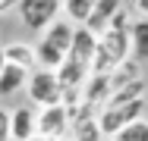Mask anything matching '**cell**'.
Returning a JSON list of instances; mask_svg holds the SVG:
<instances>
[{
    "mask_svg": "<svg viewBox=\"0 0 148 141\" xmlns=\"http://www.w3.org/2000/svg\"><path fill=\"white\" fill-rule=\"evenodd\" d=\"M110 141H148V119H132L126 129H120Z\"/></svg>",
    "mask_w": 148,
    "mask_h": 141,
    "instance_id": "cell-17",
    "label": "cell"
},
{
    "mask_svg": "<svg viewBox=\"0 0 148 141\" xmlns=\"http://www.w3.org/2000/svg\"><path fill=\"white\" fill-rule=\"evenodd\" d=\"M13 3H16V0H0V16H3V13H6V9L13 6Z\"/></svg>",
    "mask_w": 148,
    "mask_h": 141,
    "instance_id": "cell-20",
    "label": "cell"
},
{
    "mask_svg": "<svg viewBox=\"0 0 148 141\" xmlns=\"http://www.w3.org/2000/svg\"><path fill=\"white\" fill-rule=\"evenodd\" d=\"M0 47H3V60H6L10 66H19V69H25V72H32V69L38 66V60H35V47H32V44L13 41V44H0Z\"/></svg>",
    "mask_w": 148,
    "mask_h": 141,
    "instance_id": "cell-10",
    "label": "cell"
},
{
    "mask_svg": "<svg viewBox=\"0 0 148 141\" xmlns=\"http://www.w3.org/2000/svg\"><path fill=\"white\" fill-rule=\"evenodd\" d=\"M145 91H148L145 79H139V82H132V85H126V88H120V91H114V94L104 100V107H101V110H110V107H123V104L142 100V97H148Z\"/></svg>",
    "mask_w": 148,
    "mask_h": 141,
    "instance_id": "cell-13",
    "label": "cell"
},
{
    "mask_svg": "<svg viewBox=\"0 0 148 141\" xmlns=\"http://www.w3.org/2000/svg\"><path fill=\"white\" fill-rule=\"evenodd\" d=\"M129 13L120 9L117 16L95 35V60H91V75H107L114 66L129 60Z\"/></svg>",
    "mask_w": 148,
    "mask_h": 141,
    "instance_id": "cell-1",
    "label": "cell"
},
{
    "mask_svg": "<svg viewBox=\"0 0 148 141\" xmlns=\"http://www.w3.org/2000/svg\"><path fill=\"white\" fill-rule=\"evenodd\" d=\"M132 9H136V16L148 19V0H132Z\"/></svg>",
    "mask_w": 148,
    "mask_h": 141,
    "instance_id": "cell-19",
    "label": "cell"
},
{
    "mask_svg": "<svg viewBox=\"0 0 148 141\" xmlns=\"http://www.w3.org/2000/svg\"><path fill=\"white\" fill-rule=\"evenodd\" d=\"M120 9H123V0H95V9H91L85 28H91V31H95V28H104Z\"/></svg>",
    "mask_w": 148,
    "mask_h": 141,
    "instance_id": "cell-14",
    "label": "cell"
},
{
    "mask_svg": "<svg viewBox=\"0 0 148 141\" xmlns=\"http://www.w3.org/2000/svg\"><path fill=\"white\" fill-rule=\"evenodd\" d=\"M3 66H6V60H3V47H0V69H3Z\"/></svg>",
    "mask_w": 148,
    "mask_h": 141,
    "instance_id": "cell-21",
    "label": "cell"
},
{
    "mask_svg": "<svg viewBox=\"0 0 148 141\" xmlns=\"http://www.w3.org/2000/svg\"><path fill=\"white\" fill-rule=\"evenodd\" d=\"M25 79H29L25 69L6 63V66L0 69V97H13V94H19V91L25 88Z\"/></svg>",
    "mask_w": 148,
    "mask_h": 141,
    "instance_id": "cell-12",
    "label": "cell"
},
{
    "mask_svg": "<svg viewBox=\"0 0 148 141\" xmlns=\"http://www.w3.org/2000/svg\"><path fill=\"white\" fill-rule=\"evenodd\" d=\"M29 141H47V138H41V135H32V138Z\"/></svg>",
    "mask_w": 148,
    "mask_h": 141,
    "instance_id": "cell-22",
    "label": "cell"
},
{
    "mask_svg": "<svg viewBox=\"0 0 148 141\" xmlns=\"http://www.w3.org/2000/svg\"><path fill=\"white\" fill-rule=\"evenodd\" d=\"M142 75H139V63L136 60H123L120 66H114L110 72H107V85H110V94L120 91V88H126V85L139 82Z\"/></svg>",
    "mask_w": 148,
    "mask_h": 141,
    "instance_id": "cell-11",
    "label": "cell"
},
{
    "mask_svg": "<svg viewBox=\"0 0 148 141\" xmlns=\"http://www.w3.org/2000/svg\"><path fill=\"white\" fill-rule=\"evenodd\" d=\"M60 9L66 13V22L73 25H85L95 9V0H60Z\"/></svg>",
    "mask_w": 148,
    "mask_h": 141,
    "instance_id": "cell-16",
    "label": "cell"
},
{
    "mask_svg": "<svg viewBox=\"0 0 148 141\" xmlns=\"http://www.w3.org/2000/svg\"><path fill=\"white\" fill-rule=\"evenodd\" d=\"M129 60H136V63L148 60V19L129 22Z\"/></svg>",
    "mask_w": 148,
    "mask_h": 141,
    "instance_id": "cell-9",
    "label": "cell"
},
{
    "mask_svg": "<svg viewBox=\"0 0 148 141\" xmlns=\"http://www.w3.org/2000/svg\"><path fill=\"white\" fill-rule=\"evenodd\" d=\"M0 141H10V110L0 107Z\"/></svg>",
    "mask_w": 148,
    "mask_h": 141,
    "instance_id": "cell-18",
    "label": "cell"
},
{
    "mask_svg": "<svg viewBox=\"0 0 148 141\" xmlns=\"http://www.w3.org/2000/svg\"><path fill=\"white\" fill-rule=\"evenodd\" d=\"M95 35H98V31H91V28H85V25H76L73 44H69V50H66V56H63V63L54 69V75H57V82H60L63 91H82L85 79L91 75Z\"/></svg>",
    "mask_w": 148,
    "mask_h": 141,
    "instance_id": "cell-2",
    "label": "cell"
},
{
    "mask_svg": "<svg viewBox=\"0 0 148 141\" xmlns=\"http://www.w3.org/2000/svg\"><path fill=\"white\" fill-rule=\"evenodd\" d=\"M66 132H69V119H66V110L60 104L35 113V135L54 141V138H66Z\"/></svg>",
    "mask_w": 148,
    "mask_h": 141,
    "instance_id": "cell-7",
    "label": "cell"
},
{
    "mask_svg": "<svg viewBox=\"0 0 148 141\" xmlns=\"http://www.w3.org/2000/svg\"><path fill=\"white\" fill-rule=\"evenodd\" d=\"M35 135V110L16 107L10 113V141H29Z\"/></svg>",
    "mask_w": 148,
    "mask_h": 141,
    "instance_id": "cell-8",
    "label": "cell"
},
{
    "mask_svg": "<svg viewBox=\"0 0 148 141\" xmlns=\"http://www.w3.org/2000/svg\"><path fill=\"white\" fill-rule=\"evenodd\" d=\"M69 129H73V141H104V135H101V129H98V119H95V116L79 113V116L69 122Z\"/></svg>",
    "mask_w": 148,
    "mask_h": 141,
    "instance_id": "cell-15",
    "label": "cell"
},
{
    "mask_svg": "<svg viewBox=\"0 0 148 141\" xmlns=\"http://www.w3.org/2000/svg\"><path fill=\"white\" fill-rule=\"evenodd\" d=\"M54 141H66V138H54Z\"/></svg>",
    "mask_w": 148,
    "mask_h": 141,
    "instance_id": "cell-23",
    "label": "cell"
},
{
    "mask_svg": "<svg viewBox=\"0 0 148 141\" xmlns=\"http://www.w3.org/2000/svg\"><path fill=\"white\" fill-rule=\"evenodd\" d=\"M16 9H19V19H22L25 28L44 31V28L57 19L60 0H16Z\"/></svg>",
    "mask_w": 148,
    "mask_h": 141,
    "instance_id": "cell-6",
    "label": "cell"
},
{
    "mask_svg": "<svg viewBox=\"0 0 148 141\" xmlns=\"http://www.w3.org/2000/svg\"><path fill=\"white\" fill-rule=\"evenodd\" d=\"M145 104H148V97H142V100H132V104H123V107L101 110L98 116H95V119H98L101 135H104V138H114L120 129H126L132 119H142V116H145Z\"/></svg>",
    "mask_w": 148,
    "mask_h": 141,
    "instance_id": "cell-5",
    "label": "cell"
},
{
    "mask_svg": "<svg viewBox=\"0 0 148 141\" xmlns=\"http://www.w3.org/2000/svg\"><path fill=\"white\" fill-rule=\"evenodd\" d=\"M25 94H29L32 104H38L44 110V107H57L60 104L63 88H60L54 69H32L29 79H25Z\"/></svg>",
    "mask_w": 148,
    "mask_h": 141,
    "instance_id": "cell-4",
    "label": "cell"
},
{
    "mask_svg": "<svg viewBox=\"0 0 148 141\" xmlns=\"http://www.w3.org/2000/svg\"><path fill=\"white\" fill-rule=\"evenodd\" d=\"M73 35H76V25L66 22V19H54L51 25L44 28L38 47H35V60L44 66V69H57L63 63V56L73 44Z\"/></svg>",
    "mask_w": 148,
    "mask_h": 141,
    "instance_id": "cell-3",
    "label": "cell"
},
{
    "mask_svg": "<svg viewBox=\"0 0 148 141\" xmlns=\"http://www.w3.org/2000/svg\"><path fill=\"white\" fill-rule=\"evenodd\" d=\"M104 141H110V138H104Z\"/></svg>",
    "mask_w": 148,
    "mask_h": 141,
    "instance_id": "cell-24",
    "label": "cell"
}]
</instances>
